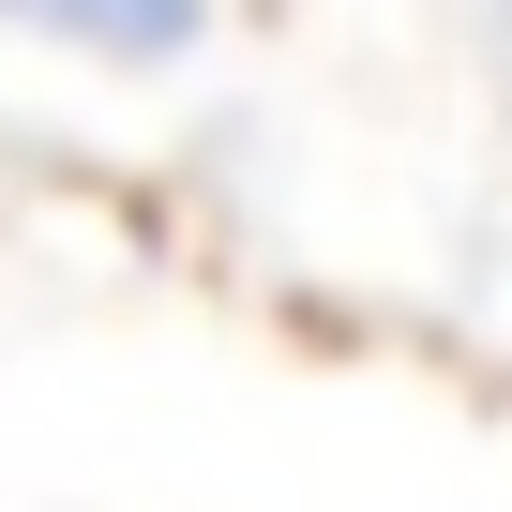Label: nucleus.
Returning <instances> with one entry per match:
<instances>
[{"label": "nucleus", "instance_id": "obj_1", "mask_svg": "<svg viewBox=\"0 0 512 512\" xmlns=\"http://www.w3.org/2000/svg\"><path fill=\"white\" fill-rule=\"evenodd\" d=\"M0 31H31V46H76V61H121V76H151V61H196L211 0H0Z\"/></svg>", "mask_w": 512, "mask_h": 512}]
</instances>
